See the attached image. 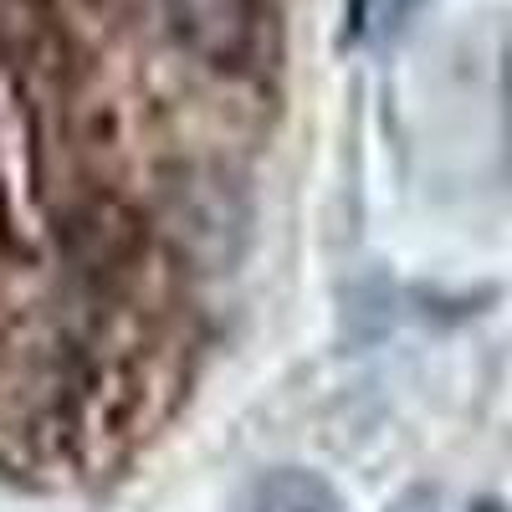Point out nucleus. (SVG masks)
Wrapping results in <instances>:
<instances>
[{"instance_id":"obj_1","label":"nucleus","mask_w":512,"mask_h":512,"mask_svg":"<svg viewBox=\"0 0 512 512\" xmlns=\"http://www.w3.org/2000/svg\"><path fill=\"white\" fill-rule=\"evenodd\" d=\"M164 231L180 241V251L200 272H231L251 241V205L236 180L221 175H190L169 190L164 205Z\"/></svg>"},{"instance_id":"obj_2","label":"nucleus","mask_w":512,"mask_h":512,"mask_svg":"<svg viewBox=\"0 0 512 512\" xmlns=\"http://www.w3.org/2000/svg\"><path fill=\"white\" fill-rule=\"evenodd\" d=\"M169 26L205 62H241L251 47V0H164Z\"/></svg>"},{"instance_id":"obj_3","label":"nucleus","mask_w":512,"mask_h":512,"mask_svg":"<svg viewBox=\"0 0 512 512\" xmlns=\"http://www.w3.org/2000/svg\"><path fill=\"white\" fill-rule=\"evenodd\" d=\"M251 512H338V492L308 466H277L256 482Z\"/></svg>"},{"instance_id":"obj_4","label":"nucleus","mask_w":512,"mask_h":512,"mask_svg":"<svg viewBox=\"0 0 512 512\" xmlns=\"http://www.w3.org/2000/svg\"><path fill=\"white\" fill-rule=\"evenodd\" d=\"M390 512H441V502H436V492H431V487H415V492H405Z\"/></svg>"},{"instance_id":"obj_5","label":"nucleus","mask_w":512,"mask_h":512,"mask_svg":"<svg viewBox=\"0 0 512 512\" xmlns=\"http://www.w3.org/2000/svg\"><path fill=\"white\" fill-rule=\"evenodd\" d=\"M472 512H507V507H502V502H492V497H487V502H472Z\"/></svg>"}]
</instances>
